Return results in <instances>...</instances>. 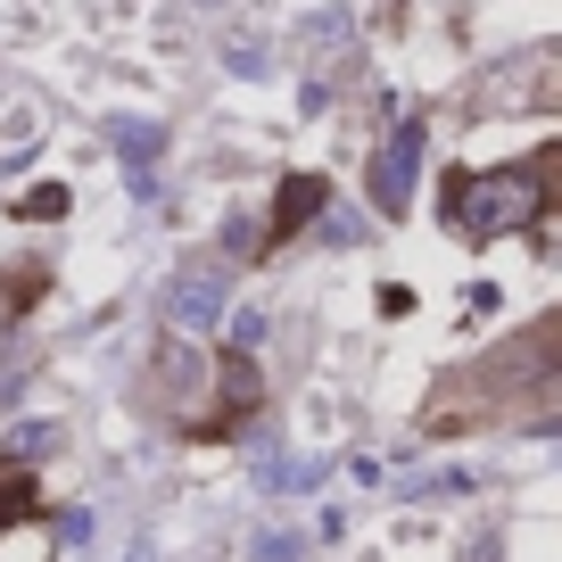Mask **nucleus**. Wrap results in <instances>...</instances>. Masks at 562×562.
Listing matches in <instances>:
<instances>
[{
    "mask_svg": "<svg viewBox=\"0 0 562 562\" xmlns=\"http://www.w3.org/2000/svg\"><path fill=\"white\" fill-rule=\"evenodd\" d=\"M546 175H554V149H538L529 166H505V175H447V224H456L463 240L538 224L546 215Z\"/></svg>",
    "mask_w": 562,
    "mask_h": 562,
    "instance_id": "f257e3e1",
    "label": "nucleus"
},
{
    "mask_svg": "<svg viewBox=\"0 0 562 562\" xmlns=\"http://www.w3.org/2000/svg\"><path fill=\"white\" fill-rule=\"evenodd\" d=\"M215 315H224V265H191V273H175V290H166V323H175V331H207Z\"/></svg>",
    "mask_w": 562,
    "mask_h": 562,
    "instance_id": "f03ea898",
    "label": "nucleus"
},
{
    "mask_svg": "<svg viewBox=\"0 0 562 562\" xmlns=\"http://www.w3.org/2000/svg\"><path fill=\"white\" fill-rule=\"evenodd\" d=\"M323 199H331V182H323V175H290V182H281V199H273V224H265V248H281L299 224H315Z\"/></svg>",
    "mask_w": 562,
    "mask_h": 562,
    "instance_id": "7ed1b4c3",
    "label": "nucleus"
},
{
    "mask_svg": "<svg viewBox=\"0 0 562 562\" xmlns=\"http://www.w3.org/2000/svg\"><path fill=\"white\" fill-rule=\"evenodd\" d=\"M414 158H422V133L405 124V133L381 149V166H372V199H381V215H397V207H405V182H414Z\"/></svg>",
    "mask_w": 562,
    "mask_h": 562,
    "instance_id": "20e7f679",
    "label": "nucleus"
},
{
    "mask_svg": "<svg viewBox=\"0 0 562 562\" xmlns=\"http://www.w3.org/2000/svg\"><path fill=\"white\" fill-rule=\"evenodd\" d=\"M224 405H232L224 422H240L248 405H257V364H248V356H224Z\"/></svg>",
    "mask_w": 562,
    "mask_h": 562,
    "instance_id": "39448f33",
    "label": "nucleus"
},
{
    "mask_svg": "<svg viewBox=\"0 0 562 562\" xmlns=\"http://www.w3.org/2000/svg\"><path fill=\"white\" fill-rule=\"evenodd\" d=\"M25 513H34V480H25V472H9V480H0V529H9V521H25Z\"/></svg>",
    "mask_w": 562,
    "mask_h": 562,
    "instance_id": "423d86ee",
    "label": "nucleus"
},
{
    "mask_svg": "<svg viewBox=\"0 0 562 562\" xmlns=\"http://www.w3.org/2000/svg\"><path fill=\"white\" fill-rule=\"evenodd\" d=\"M18 215H42V224H50V215H67V191H58V182H42V191L18 199Z\"/></svg>",
    "mask_w": 562,
    "mask_h": 562,
    "instance_id": "0eeeda50",
    "label": "nucleus"
}]
</instances>
